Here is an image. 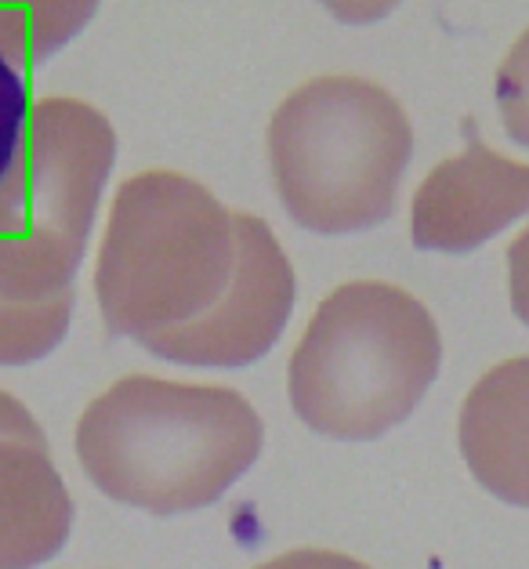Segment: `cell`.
<instances>
[{
	"label": "cell",
	"mask_w": 529,
	"mask_h": 569,
	"mask_svg": "<svg viewBox=\"0 0 529 569\" xmlns=\"http://www.w3.org/2000/svg\"><path fill=\"white\" fill-rule=\"evenodd\" d=\"M258 410L221 385L131 373L88 402L77 421V461L117 505L149 516L211 508L258 461Z\"/></svg>",
	"instance_id": "obj_1"
},
{
	"label": "cell",
	"mask_w": 529,
	"mask_h": 569,
	"mask_svg": "<svg viewBox=\"0 0 529 569\" xmlns=\"http://www.w3.org/2000/svg\"><path fill=\"white\" fill-rule=\"evenodd\" d=\"M240 261L236 211L197 178L142 171L117 189L94 269L109 335L146 345L197 323L226 298Z\"/></svg>",
	"instance_id": "obj_2"
},
{
	"label": "cell",
	"mask_w": 529,
	"mask_h": 569,
	"mask_svg": "<svg viewBox=\"0 0 529 569\" xmlns=\"http://www.w3.org/2000/svg\"><path fill=\"white\" fill-rule=\"evenodd\" d=\"M442 367L431 312L402 287L356 280L319 301L290 356V407L319 436L367 442L417 410Z\"/></svg>",
	"instance_id": "obj_3"
},
{
	"label": "cell",
	"mask_w": 529,
	"mask_h": 569,
	"mask_svg": "<svg viewBox=\"0 0 529 569\" xmlns=\"http://www.w3.org/2000/svg\"><path fill=\"white\" fill-rule=\"evenodd\" d=\"M413 157L396 94L363 77H316L269 123L272 182L287 214L319 236L381 226Z\"/></svg>",
	"instance_id": "obj_4"
},
{
	"label": "cell",
	"mask_w": 529,
	"mask_h": 569,
	"mask_svg": "<svg viewBox=\"0 0 529 569\" xmlns=\"http://www.w3.org/2000/svg\"><path fill=\"white\" fill-rule=\"evenodd\" d=\"M113 160V123L94 106L33 102L19 157L0 186V301L73 295Z\"/></svg>",
	"instance_id": "obj_5"
},
{
	"label": "cell",
	"mask_w": 529,
	"mask_h": 569,
	"mask_svg": "<svg viewBox=\"0 0 529 569\" xmlns=\"http://www.w3.org/2000/svg\"><path fill=\"white\" fill-rule=\"evenodd\" d=\"M240 261L232 287L211 312L174 335H160L142 349L186 367H247L280 341L295 312L298 280L269 221L236 211Z\"/></svg>",
	"instance_id": "obj_6"
},
{
	"label": "cell",
	"mask_w": 529,
	"mask_h": 569,
	"mask_svg": "<svg viewBox=\"0 0 529 569\" xmlns=\"http://www.w3.org/2000/svg\"><path fill=\"white\" fill-rule=\"evenodd\" d=\"M468 149L442 160L413 197V247L465 254L529 214V163L497 157L465 123Z\"/></svg>",
	"instance_id": "obj_7"
},
{
	"label": "cell",
	"mask_w": 529,
	"mask_h": 569,
	"mask_svg": "<svg viewBox=\"0 0 529 569\" xmlns=\"http://www.w3.org/2000/svg\"><path fill=\"white\" fill-rule=\"evenodd\" d=\"M73 530V497L26 402L0 392V569H37Z\"/></svg>",
	"instance_id": "obj_8"
},
{
	"label": "cell",
	"mask_w": 529,
	"mask_h": 569,
	"mask_svg": "<svg viewBox=\"0 0 529 569\" xmlns=\"http://www.w3.org/2000/svg\"><path fill=\"white\" fill-rule=\"evenodd\" d=\"M457 439L479 486L529 508V356L482 373L461 407Z\"/></svg>",
	"instance_id": "obj_9"
},
{
	"label": "cell",
	"mask_w": 529,
	"mask_h": 569,
	"mask_svg": "<svg viewBox=\"0 0 529 569\" xmlns=\"http://www.w3.org/2000/svg\"><path fill=\"white\" fill-rule=\"evenodd\" d=\"M69 319H73V295L51 301H0V367H26L51 356L62 345Z\"/></svg>",
	"instance_id": "obj_10"
},
{
	"label": "cell",
	"mask_w": 529,
	"mask_h": 569,
	"mask_svg": "<svg viewBox=\"0 0 529 569\" xmlns=\"http://www.w3.org/2000/svg\"><path fill=\"white\" fill-rule=\"evenodd\" d=\"M91 19V4H37L0 11V51L11 62L40 59Z\"/></svg>",
	"instance_id": "obj_11"
},
{
	"label": "cell",
	"mask_w": 529,
	"mask_h": 569,
	"mask_svg": "<svg viewBox=\"0 0 529 569\" xmlns=\"http://www.w3.org/2000/svg\"><path fill=\"white\" fill-rule=\"evenodd\" d=\"M497 106L508 134L529 149V30L497 69Z\"/></svg>",
	"instance_id": "obj_12"
},
{
	"label": "cell",
	"mask_w": 529,
	"mask_h": 569,
	"mask_svg": "<svg viewBox=\"0 0 529 569\" xmlns=\"http://www.w3.org/2000/svg\"><path fill=\"white\" fill-rule=\"evenodd\" d=\"M30 113H33V102H30V91H26V80L19 77L16 62L0 51V186H4L11 163L19 157Z\"/></svg>",
	"instance_id": "obj_13"
},
{
	"label": "cell",
	"mask_w": 529,
	"mask_h": 569,
	"mask_svg": "<svg viewBox=\"0 0 529 569\" xmlns=\"http://www.w3.org/2000/svg\"><path fill=\"white\" fill-rule=\"evenodd\" d=\"M258 569H370L352 555L341 551H327V548H298L287 555H276V559L261 562Z\"/></svg>",
	"instance_id": "obj_14"
},
{
	"label": "cell",
	"mask_w": 529,
	"mask_h": 569,
	"mask_svg": "<svg viewBox=\"0 0 529 569\" xmlns=\"http://www.w3.org/2000/svg\"><path fill=\"white\" fill-rule=\"evenodd\" d=\"M508 272H511V312L529 327V226L508 247Z\"/></svg>",
	"instance_id": "obj_15"
}]
</instances>
